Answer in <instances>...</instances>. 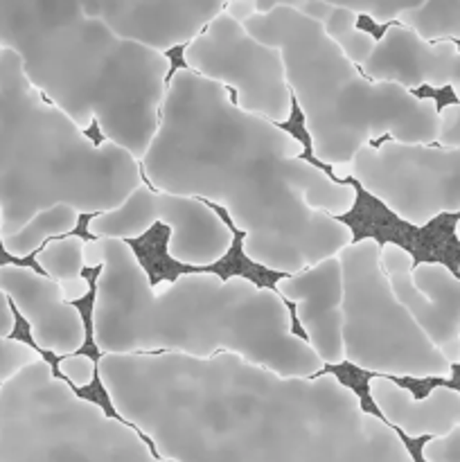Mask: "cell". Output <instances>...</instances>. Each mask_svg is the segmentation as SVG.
I'll return each instance as SVG.
<instances>
[{"instance_id": "4fadbf2b", "label": "cell", "mask_w": 460, "mask_h": 462, "mask_svg": "<svg viewBox=\"0 0 460 462\" xmlns=\"http://www.w3.org/2000/svg\"><path fill=\"white\" fill-rule=\"evenodd\" d=\"M365 77L392 81L415 90L449 86L460 102V48L455 41H427L410 27L395 23L377 39L373 54L361 66Z\"/></svg>"}, {"instance_id": "30bf717a", "label": "cell", "mask_w": 460, "mask_h": 462, "mask_svg": "<svg viewBox=\"0 0 460 462\" xmlns=\"http://www.w3.org/2000/svg\"><path fill=\"white\" fill-rule=\"evenodd\" d=\"M382 266L397 300L451 365H460V278L440 262H419L404 246H382Z\"/></svg>"}, {"instance_id": "9c48e42d", "label": "cell", "mask_w": 460, "mask_h": 462, "mask_svg": "<svg viewBox=\"0 0 460 462\" xmlns=\"http://www.w3.org/2000/svg\"><path fill=\"white\" fill-rule=\"evenodd\" d=\"M156 221L170 228L167 255L179 264L212 266L233 246V233L210 203L144 183L117 208L90 217L86 230L93 237L129 242L143 237Z\"/></svg>"}, {"instance_id": "44dd1931", "label": "cell", "mask_w": 460, "mask_h": 462, "mask_svg": "<svg viewBox=\"0 0 460 462\" xmlns=\"http://www.w3.org/2000/svg\"><path fill=\"white\" fill-rule=\"evenodd\" d=\"M57 370L72 388H77V391L88 388L90 383H93L95 374H97V365L93 364V359L86 355H77V352L75 355L61 356Z\"/></svg>"}, {"instance_id": "603a6c76", "label": "cell", "mask_w": 460, "mask_h": 462, "mask_svg": "<svg viewBox=\"0 0 460 462\" xmlns=\"http://www.w3.org/2000/svg\"><path fill=\"white\" fill-rule=\"evenodd\" d=\"M336 43H338V48L343 50V54H345L352 63H356V66H363V63L368 61L370 54H373L374 45H377V39H374L370 32L354 27V30L347 32L345 36H341Z\"/></svg>"}, {"instance_id": "277c9868", "label": "cell", "mask_w": 460, "mask_h": 462, "mask_svg": "<svg viewBox=\"0 0 460 462\" xmlns=\"http://www.w3.org/2000/svg\"><path fill=\"white\" fill-rule=\"evenodd\" d=\"M143 179L133 153L88 138L27 79L23 59L0 48V237L57 203L79 215L113 210Z\"/></svg>"}, {"instance_id": "9a60e30c", "label": "cell", "mask_w": 460, "mask_h": 462, "mask_svg": "<svg viewBox=\"0 0 460 462\" xmlns=\"http://www.w3.org/2000/svg\"><path fill=\"white\" fill-rule=\"evenodd\" d=\"M368 393L379 418L409 438L445 436L460 424V391L436 386L418 400L395 377L374 374L368 379Z\"/></svg>"}, {"instance_id": "f546056e", "label": "cell", "mask_w": 460, "mask_h": 462, "mask_svg": "<svg viewBox=\"0 0 460 462\" xmlns=\"http://www.w3.org/2000/svg\"><path fill=\"white\" fill-rule=\"evenodd\" d=\"M455 239H458V242H460V219L455 221Z\"/></svg>"}, {"instance_id": "484cf974", "label": "cell", "mask_w": 460, "mask_h": 462, "mask_svg": "<svg viewBox=\"0 0 460 462\" xmlns=\"http://www.w3.org/2000/svg\"><path fill=\"white\" fill-rule=\"evenodd\" d=\"M59 287H61L63 298H66L68 302L81 300V298L88 296V291H90V284L84 275H77V278H70V280H61V282H59Z\"/></svg>"}, {"instance_id": "52a82bcc", "label": "cell", "mask_w": 460, "mask_h": 462, "mask_svg": "<svg viewBox=\"0 0 460 462\" xmlns=\"http://www.w3.org/2000/svg\"><path fill=\"white\" fill-rule=\"evenodd\" d=\"M345 176L415 228L460 212V149L392 138L368 143L352 156Z\"/></svg>"}, {"instance_id": "ffe728a7", "label": "cell", "mask_w": 460, "mask_h": 462, "mask_svg": "<svg viewBox=\"0 0 460 462\" xmlns=\"http://www.w3.org/2000/svg\"><path fill=\"white\" fill-rule=\"evenodd\" d=\"M39 359V352L27 343L16 338H0V386L7 382L12 374H16L23 365Z\"/></svg>"}, {"instance_id": "f1b7e54d", "label": "cell", "mask_w": 460, "mask_h": 462, "mask_svg": "<svg viewBox=\"0 0 460 462\" xmlns=\"http://www.w3.org/2000/svg\"><path fill=\"white\" fill-rule=\"evenodd\" d=\"M334 5L327 3V0H307L305 5H302V9H298V12H302L305 16L314 18V21L318 23H325L327 21V16L332 14Z\"/></svg>"}, {"instance_id": "ba28073f", "label": "cell", "mask_w": 460, "mask_h": 462, "mask_svg": "<svg viewBox=\"0 0 460 462\" xmlns=\"http://www.w3.org/2000/svg\"><path fill=\"white\" fill-rule=\"evenodd\" d=\"M185 68L219 81L237 95V106L282 125L291 120L293 95L284 59L275 45L262 43L244 23L216 14L201 34L183 45Z\"/></svg>"}, {"instance_id": "3957f363", "label": "cell", "mask_w": 460, "mask_h": 462, "mask_svg": "<svg viewBox=\"0 0 460 462\" xmlns=\"http://www.w3.org/2000/svg\"><path fill=\"white\" fill-rule=\"evenodd\" d=\"M0 48L81 129L143 158L161 122L170 57L117 36L72 0H0Z\"/></svg>"}, {"instance_id": "cb8c5ba5", "label": "cell", "mask_w": 460, "mask_h": 462, "mask_svg": "<svg viewBox=\"0 0 460 462\" xmlns=\"http://www.w3.org/2000/svg\"><path fill=\"white\" fill-rule=\"evenodd\" d=\"M440 147L460 149V102L446 104L437 111V138Z\"/></svg>"}, {"instance_id": "8fae6325", "label": "cell", "mask_w": 460, "mask_h": 462, "mask_svg": "<svg viewBox=\"0 0 460 462\" xmlns=\"http://www.w3.org/2000/svg\"><path fill=\"white\" fill-rule=\"evenodd\" d=\"M117 36L167 52L183 48L228 0H72Z\"/></svg>"}, {"instance_id": "83f0119b", "label": "cell", "mask_w": 460, "mask_h": 462, "mask_svg": "<svg viewBox=\"0 0 460 462\" xmlns=\"http://www.w3.org/2000/svg\"><path fill=\"white\" fill-rule=\"evenodd\" d=\"M16 328V319H14V310L9 298L5 291H0V338H9Z\"/></svg>"}, {"instance_id": "5bb4252c", "label": "cell", "mask_w": 460, "mask_h": 462, "mask_svg": "<svg viewBox=\"0 0 460 462\" xmlns=\"http://www.w3.org/2000/svg\"><path fill=\"white\" fill-rule=\"evenodd\" d=\"M275 291L296 305L307 343L325 365L345 364L343 350V269L336 257H325L300 273L284 275Z\"/></svg>"}, {"instance_id": "d4e9b609", "label": "cell", "mask_w": 460, "mask_h": 462, "mask_svg": "<svg viewBox=\"0 0 460 462\" xmlns=\"http://www.w3.org/2000/svg\"><path fill=\"white\" fill-rule=\"evenodd\" d=\"M356 21H359V14L352 12V9L347 7H336V5H334L332 14H329L327 21L323 23V27L334 41H338L341 36H345L347 32L354 30Z\"/></svg>"}, {"instance_id": "e0dca14e", "label": "cell", "mask_w": 460, "mask_h": 462, "mask_svg": "<svg viewBox=\"0 0 460 462\" xmlns=\"http://www.w3.org/2000/svg\"><path fill=\"white\" fill-rule=\"evenodd\" d=\"M397 23L410 27L427 41H460V0H424Z\"/></svg>"}, {"instance_id": "2e32d148", "label": "cell", "mask_w": 460, "mask_h": 462, "mask_svg": "<svg viewBox=\"0 0 460 462\" xmlns=\"http://www.w3.org/2000/svg\"><path fill=\"white\" fill-rule=\"evenodd\" d=\"M77 224H79V212L66 203H57V206L36 212L16 233L3 235L0 244H3L5 253H9L16 260H25V257L39 253L50 239L70 235L77 228Z\"/></svg>"}, {"instance_id": "7402d4cb", "label": "cell", "mask_w": 460, "mask_h": 462, "mask_svg": "<svg viewBox=\"0 0 460 462\" xmlns=\"http://www.w3.org/2000/svg\"><path fill=\"white\" fill-rule=\"evenodd\" d=\"M419 454L427 462H460V424L445 436L427 438Z\"/></svg>"}, {"instance_id": "5b68a950", "label": "cell", "mask_w": 460, "mask_h": 462, "mask_svg": "<svg viewBox=\"0 0 460 462\" xmlns=\"http://www.w3.org/2000/svg\"><path fill=\"white\" fill-rule=\"evenodd\" d=\"M262 43L282 52L293 99L300 106L311 153L345 176V167L363 144L379 138L433 144L437 138V104L418 97L392 81L363 75L343 54L323 23L278 5L244 23Z\"/></svg>"}, {"instance_id": "4316f807", "label": "cell", "mask_w": 460, "mask_h": 462, "mask_svg": "<svg viewBox=\"0 0 460 462\" xmlns=\"http://www.w3.org/2000/svg\"><path fill=\"white\" fill-rule=\"evenodd\" d=\"M224 12L228 14V16H233L235 21L246 23L248 18L257 14V0H228Z\"/></svg>"}, {"instance_id": "d6986e66", "label": "cell", "mask_w": 460, "mask_h": 462, "mask_svg": "<svg viewBox=\"0 0 460 462\" xmlns=\"http://www.w3.org/2000/svg\"><path fill=\"white\" fill-rule=\"evenodd\" d=\"M336 7H347L359 16H368L377 25H388L395 23L409 9L419 7L424 0H327Z\"/></svg>"}, {"instance_id": "7c38bea8", "label": "cell", "mask_w": 460, "mask_h": 462, "mask_svg": "<svg viewBox=\"0 0 460 462\" xmlns=\"http://www.w3.org/2000/svg\"><path fill=\"white\" fill-rule=\"evenodd\" d=\"M0 291L30 325L32 341L39 350L68 356L86 343L81 311L63 298L61 287L50 275L30 266L0 264Z\"/></svg>"}, {"instance_id": "8992f818", "label": "cell", "mask_w": 460, "mask_h": 462, "mask_svg": "<svg viewBox=\"0 0 460 462\" xmlns=\"http://www.w3.org/2000/svg\"><path fill=\"white\" fill-rule=\"evenodd\" d=\"M343 269V350L354 368L383 377L451 379L454 365L397 300L382 266V244L354 239Z\"/></svg>"}, {"instance_id": "7a4b0ae2", "label": "cell", "mask_w": 460, "mask_h": 462, "mask_svg": "<svg viewBox=\"0 0 460 462\" xmlns=\"http://www.w3.org/2000/svg\"><path fill=\"white\" fill-rule=\"evenodd\" d=\"M95 284L93 341L102 355H174L210 359L233 352L284 377H314L325 364L291 328L278 291L244 275L185 273L153 284L124 239L84 244Z\"/></svg>"}, {"instance_id": "6da1fadb", "label": "cell", "mask_w": 460, "mask_h": 462, "mask_svg": "<svg viewBox=\"0 0 460 462\" xmlns=\"http://www.w3.org/2000/svg\"><path fill=\"white\" fill-rule=\"evenodd\" d=\"M140 167L152 188L224 208L244 255L275 273H300L354 242L338 219L356 206L354 185L334 180L282 125L239 108L225 86L189 68L170 75Z\"/></svg>"}, {"instance_id": "ac0fdd59", "label": "cell", "mask_w": 460, "mask_h": 462, "mask_svg": "<svg viewBox=\"0 0 460 462\" xmlns=\"http://www.w3.org/2000/svg\"><path fill=\"white\" fill-rule=\"evenodd\" d=\"M84 239L63 235V237L50 239L39 253H36V266H41L45 275L61 282L81 275L86 269L84 262Z\"/></svg>"}]
</instances>
